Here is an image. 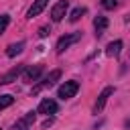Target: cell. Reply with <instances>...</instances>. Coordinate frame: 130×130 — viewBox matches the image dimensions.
Masks as SVG:
<instances>
[{
	"mask_svg": "<svg viewBox=\"0 0 130 130\" xmlns=\"http://www.w3.org/2000/svg\"><path fill=\"white\" fill-rule=\"evenodd\" d=\"M59 77H61V69H53L41 83H37L35 87H32V93L37 95L39 91H43V89H47V87H51V85H55V81H59Z\"/></svg>",
	"mask_w": 130,
	"mask_h": 130,
	"instance_id": "6da1fadb",
	"label": "cell"
},
{
	"mask_svg": "<svg viewBox=\"0 0 130 130\" xmlns=\"http://www.w3.org/2000/svg\"><path fill=\"white\" fill-rule=\"evenodd\" d=\"M77 91H79V83L71 79V81H65V83L57 89V95H59L61 100H69V98H73Z\"/></svg>",
	"mask_w": 130,
	"mask_h": 130,
	"instance_id": "7a4b0ae2",
	"label": "cell"
},
{
	"mask_svg": "<svg viewBox=\"0 0 130 130\" xmlns=\"http://www.w3.org/2000/svg\"><path fill=\"white\" fill-rule=\"evenodd\" d=\"M79 39H81V32H69V35L61 37V39L57 41V53H63L65 49H69L71 45H75Z\"/></svg>",
	"mask_w": 130,
	"mask_h": 130,
	"instance_id": "3957f363",
	"label": "cell"
},
{
	"mask_svg": "<svg viewBox=\"0 0 130 130\" xmlns=\"http://www.w3.org/2000/svg\"><path fill=\"white\" fill-rule=\"evenodd\" d=\"M41 73H43V65H41V63H39V65L24 67V71H22V81H24V83H35V81L41 77Z\"/></svg>",
	"mask_w": 130,
	"mask_h": 130,
	"instance_id": "277c9868",
	"label": "cell"
},
{
	"mask_svg": "<svg viewBox=\"0 0 130 130\" xmlns=\"http://www.w3.org/2000/svg\"><path fill=\"white\" fill-rule=\"evenodd\" d=\"M24 67L26 65H14L10 71H6L4 75H0V85H8V83H12V81H16V77L18 75H22V71H24Z\"/></svg>",
	"mask_w": 130,
	"mask_h": 130,
	"instance_id": "5b68a950",
	"label": "cell"
},
{
	"mask_svg": "<svg viewBox=\"0 0 130 130\" xmlns=\"http://www.w3.org/2000/svg\"><path fill=\"white\" fill-rule=\"evenodd\" d=\"M67 8H69V2H67V0H59V2L51 8V18H53V22H61L63 16L67 14Z\"/></svg>",
	"mask_w": 130,
	"mask_h": 130,
	"instance_id": "8992f818",
	"label": "cell"
},
{
	"mask_svg": "<svg viewBox=\"0 0 130 130\" xmlns=\"http://www.w3.org/2000/svg\"><path fill=\"white\" fill-rule=\"evenodd\" d=\"M35 118H37V112H26L20 120L14 122L12 130H30V126L35 124Z\"/></svg>",
	"mask_w": 130,
	"mask_h": 130,
	"instance_id": "52a82bcc",
	"label": "cell"
},
{
	"mask_svg": "<svg viewBox=\"0 0 130 130\" xmlns=\"http://www.w3.org/2000/svg\"><path fill=\"white\" fill-rule=\"evenodd\" d=\"M112 93H114V87H112V85H108V87L102 89V93L98 95V100H95V104H93V114H98V112L104 110V106H106V102H108V98H110Z\"/></svg>",
	"mask_w": 130,
	"mask_h": 130,
	"instance_id": "ba28073f",
	"label": "cell"
},
{
	"mask_svg": "<svg viewBox=\"0 0 130 130\" xmlns=\"http://www.w3.org/2000/svg\"><path fill=\"white\" fill-rule=\"evenodd\" d=\"M57 112V102L55 100H49V98H45V100H41V104H39V114H55Z\"/></svg>",
	"mask_w": 130,
	"mask_h": 130,
	"instance_id": "9c48e42d",
	"label": "cell"
},
{
	"mask_svg": "<svg viewBox=\"0 0 130 130\" xmlns=\"http://www.w3.org/2000/svg\"><path fill=\"white\" fill-rule=\"evenodd\" d=\"M47 2H49V0H35V2H32V6L28 8L26 16H28V18H35V16H39V14H41V12L45 10Z\"/></svg>",
	"mask_w": 130,
	"mask_h": 130,
	"instance_id": "30bf717a",
	"label": "cell"
},
{
	"mask_svg": "<svg viewBox=\"0 0 130 130\" xmlns=\"http://www.w3.org/2000/svg\"><path fill=\"white\" fill-rule=\"evenodd\" d=\"M93 28H95V35L102 37L104 30L108 28V18H106V16H95V18H93Z\"/></svg>",
	"mask_w": 130,
	"mask_h": 130,
	"instance_id": "8fae6325",
	"label": "cell"
},
{
	"mask_svg": "<svg viewBox=\"0 0 130 130\" xmlns=\"http://www.w3.org/2000/svg\"><path fill=\"white\" fill-rule=\"evenodd\" d=\"M120 51H122V41H114V43H110L106 47V55L108 57H118Z\"/></svg>",
	"mask_w": 130,
	"mask_h": 130,
	"instance_id": "7c38bea8",
	"label": "cell"
},
{
	"mask_svg": "<svg viewBox=\"0 0 130 130\" xmlns=\"http://www.w3.org/2000/svg\"><path fill=\"white\" fill-rule=\"evenodd\" d=\"M22 49H24V41H18V43H12L8 49H6V55L8 57H16L18 53H22Z\"/></svg>",
	"mask_w": 130,
	"mask_h": 130,
	"instance_id": "4fadbf2b",
	"label": "cell"
},
{
	"mask_svg": "<svg viewBox=\"0 0 130 130\" xmlns=\"http://www.w3.org/2000/svg\"><path fill=\"white\" fill-rule=\"evenodd\" d=\"M83 14H85V8L77 6L75 10H71V14H69V20H71V22H77V20H79V18H81Z\"/></svg>",
	"mask_w": 130,
	"mask_h": 130,
	"instance_id": "5bb4252c",
	"label": "cell"
},
{
	"mask_svg": "<svg viewBox=\"0 0 130 130\" xmlns=\"http://www.w3.org/2000/svg\"><path fill=\"white\" fill-rule=\"evenodd\" d=\"M12 102H14V98H12V95H8V93L0 95V110H4V108H8V106H12Z\"/></svg>",
	"mask_w": 130,
	"mask_h": 130,
	"instance_id": "9a60e30c",
	"label": "cell"
},
{
	"mask_svg": "<svg viewBox=\"0 0 130 130\" xmlns=\"http://www.w3.org/2000/svg\"><path fill=\"white\" fill-rule=\"evenodd\" d=\"M8 24H10V16H8V14H0V35L6 30Z\"/></svg>",
	"mask_w": 130,
	"mask_h": 130,
	"instance_id": "2e32d148",
	"label": "cell"
},
{
	"mask_svg": "<svg viewBox=\"0 0 130 130\" xmlns=\"http://www.w3.org/2000/svg\"><path fill=\"white\" fill-rule=\"evenodd\" d=\"M102 6H104L106 10H112V8L118 6V0H102Z\"/></svg>",
	"mask_w": 130,
	"mask_h": 130,
	"instance_id": "e0dca14e",
	"label": "cell"
},
{
	"mask_svg": "<svg viewBox=\"0 0 130 130\" xmlns=\"http://www.w3.org/2000/svg\"><path fill=\"white\" fill-rule=\"evenodd\" d=\"M49 32H51V28H49V26H41V28H39V37H41V39H45Z\"/></svg>",
	"mask_w": 130,
	"mask_h": 130,
	"instance_id": "ac0fdd59",
	"label": "cell"
}]
</instances>
